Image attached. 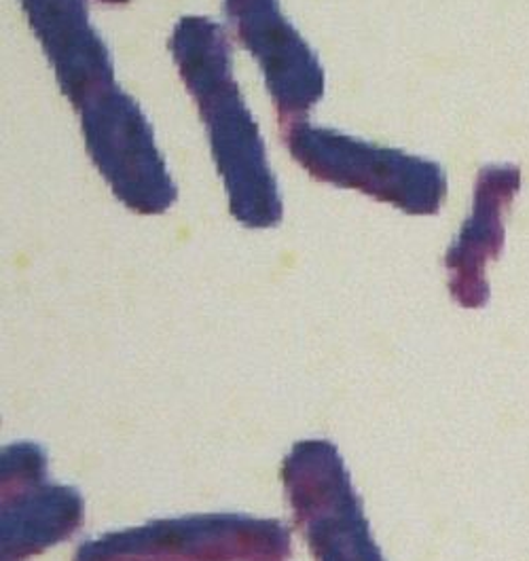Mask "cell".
Wrapping results in <instances>:
<instances>
[{"mask_svg":"<svg viewBox=\"0 0 529 561\" xmlns=\"http://www.w3.org/2000/svg\"><path fill=\"white\" fill-rule=\"evenodd\" d=\"M170 54L206 127L231 215L249 229L280 225V185L233 77L227 32L210 18L185 15L170 36Z\"/></svg>","mask_w":529,"mask_h":561,"instance_id":"6da1fadb","label":"cell"},{"mask_svg":"<svg viewBox=\"0 0 529 561\" xmlns=\"http://www.w3.org/2000/svg\"><path fill=\"white\" fill-rule=\"evenodd\" d=\"M281 129L290 157L324 185L365 193L411 217H433L447 197V176L433 159L308 122Z\"/></svg>","mask_w":529,"mask_h":561,"instance_id":"7a4b0ae2","label":"cell"},{"mask_svg":"<svg viewBox=\"0 0 529 561\" xmlns=\"http://www.w3.org/2000/svg\"><path fill=\"white\" fill-rule=\"evenodd\" d=\"M290 530L278 519L206 513L157 519L85 540L74 561H288Z\"/></svg>","mask_w":529,"mask_h":561,"instance_id":"3957f363","label":"cell"},{"mask_svg":"<svg viewBox=\"0 0 529 561\" xmlns=\"http://www.w3.org/2000/svg\"><path fill=\"white\" fill-rule=\"evenodd\" d=\"M281 483L313 560L386 561L342 454L331 440L295 443L281 462Z\"/></svg>","mask_w":529,"mask_h":561,"instance_id":"277c9868","label":"cell"},{"mask_svg":"<svg viewBox=\"0 0 529 561\" xmlns=\"http://www.w3.org/2000/svg\"><path fill=\"white\" fill-rule=\"evenodd\" d=\"M77 111L85 149L115 197L142 217L168 213L179 199V188L140 104L115 83Z\"/></svg>","mask_w":529,"mask_h":561,"instance_id":"5b68a950","label":"cell"},{"mask_svg":"<svg viewBox=\"0 0 529 561\" xmlns=\"http://www.w3.org/2000/svg\"><path fill=\"white\" fill-rule=\"evenodd\" d=\"M0 561H26L81 528L85 506L70 485L47 481L36 443H13L0 456Z\"/></svg>","mask_w":529,"mask_h":561,"instance_id":"8992f818","label":"cell"},{"mask_svg":"<svg viewBox=\"0 0 529 561\" xmlns=\"http://www.w3.org/2000/svg\"><path fill=\"white\" fill-rule=\"evenodd\" d=\"M225 13L261 66L281 127L306 122L326 90L324 68L310 43L284 18L278 0H222Z\"/></svg>","mask_w":529,"mask_h":561,"instance_id":"52a82bcc","label":"cell"},{"mask_svg":"<svg viewBox=\"0 0 529 561\" xmlns=\"http://www.w3.org/2000/svg\"><path fill=\"white\" fill-rule=\"evenodd\" d=\"M519 188L517 165H487L476 176L470 217L445 256L449 293L467 310H479L490 301L487 267L502 254L504 222Z\"/></svg>","mask_w":529,"mask_h":561,"instance_id":"ba28073f","label":"cell"},{"mask_svg":"<svg viewBox=\"0 0 529 561\" xmlns=\"http://www.w3.org/2000/svg\"><path fill=\"white\" fill-rule=\"evenodd\" d=\"M20 4L74 108L117 83L111 49L90 22L88 0H20Z\"/></svg>","mask_w":529,"mask_h":561,"instance_id":"9c48e42d","label":"cell"},{"mask_svg":"<svg viewBox=\"0 0 529 561\" xmlns=\"http://www.w3.org/2000/svg\"><path fill=\"white\" fill-rule=\"evenodd\" d=\"M100 2H104V4H125L129 0H100Z\"/></svg>","mask_w":529,"mask_h":561,"instance_id":"30bf717a","label":"cell"}]
</instances>
